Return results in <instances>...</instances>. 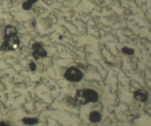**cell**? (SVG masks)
Listing matches in <instances>:
<instances>
[{"mask_svg":"<svg viewBox=\"0 0 151 126\" xmlns=\"http://www.w3.org/2000/svg\"><path fill=\"white\" fill-rule=\"evenodd\" d=\"M20 41L17 36V30L11 25L6 26L4 31V42L0 47L2 51H14L19 45Z\"/></svg>","mask_w":151,"mask_h":126,"instance_id":"1","label":"cell"},{"mask_svg":"<svg viewBox=\"0 0 151 126\" xmlns=\"http://www.w3.org/2000/svg\"><path fill=\"white\" fill-rule=\"evenodd\" d=\"M75 99L80 105L96 102L98 100V94L91 89H79L76 91Z\"/></svg>","mask_w":151,"mask_h":126,"instance_id":"2","label":"cell"},{"mask_svg":"<svg viewBox=\"0 0 151 126\" xmlns=\"http://www.w3.org/2000/svg\"><path fill=\"white\" fill-rule=\"evenodd\" d=\"M83 77L82 72L77 68L71 67L68 68L64 73L65 79L71 82H78Z\"/></svg>","mask_w":151,"mask_h":126,"instance_id":"3","label":"cell"},{"mask_svg":"<svg viewBox=\"0 0 151 126\" xmlns=\"http://www.w3.org/2000/svg\"><path fill=\"white\" fill-rule=\"evenodd\" d=\"M33 50L32 56L35 59H38L40 58L46 57L47 55V51L43 48L41 44L39 42H35L32 46Z\"/></svg>","mask_w":151,"mask_h":126,"instance_id":"4","label":"cell"},{"mask_svg":"<svg viewBox=\"0 0 151 126\" xmlns=\"http://www.w3.org/2000/svg\"><path fill=\"white\" fill-rule=\"evenodd\" d=\"M134 98L140 102H145L148 98V94L143 89L136 90L134 92Z\"/></svg>","mask_w":151,"mask_h":126,"instance_id":"5","label":"cell"},{"mask_svg":"<svg viewBox=\"0 0 151 126\" xmlns=\"http://www.w3.org/2000/svg\"><path fill=\"white\" fill-rule=\"evenodd\" d=\"M88 118L91 122L93 123H97L100 121L101 119V115L99 112L96 111H93L90 113Z\"/></svg>","mask_w":151,"mask_h":126,"instance_id":"6","label":"cell"},{"mask_svg":"<svg viewBox=\"0 0 151 126\" xmlns=\"http://www.w3.org/2000/svg\"><path fill=\"white\" fill-rule=\"evenodd\" d=\"M64 101L67 106H69V107H71L73 108L78 107L80 105V104L76 101V100L75 98H73L69 96H67V97H64Z\"/></svg>","mask_w":151,"mask_h":126,"instance_id":"7","label":"cell"},{"mask_svg":"<svg viewBox=\"0 0 151 126\" xmlns=\"http://www.w3.org/2000/svg\"><path fill=\"white\" fill-rule=\"evenodd\" d=\"M22 121L24 124L29 125H33L38 123V120L36 118L25 117L22 119Z\"/></svg>","mask_w":151,"mask_h":126,"instance_id":"8","label":"cell"},{"mask_svg":"<svg viewBox=\"0 0 151 126\" xmlns=\"http://www.w3.org/2000/svg\"><path fill=\"white\" fill-rule=\"evenodd\" d=\"M122 51L124 54H128V55L133 54V52H134V51H133V49L130 48H127V47H124L122 49Z\"/></svg>","mask_w":151,"mask_h":126,"instance_id":"9","label":"cell"},{"mask_svg":"<svg viewBox=\"0 0 151 126\" xmlns=\"http://www.w3.org/2000/svg\"><path fill=\"white\" fill-rule=\"evenodd\" d=\"M32 5L28 3L27 1L24 2L22 4V8L25 10H29L31 8Z\"/></svg>","mask_w":151,"mask_h":126,"instance_id":"10","label":"cell"},{"mask_svg":"<svg viewBox=\"0 0 151 126\" xmlns=\"http://www.w3.org/2000/svg\"><path fill=\"white\" fill-rule=\"evenodd\" d=\"M29 68H30L31 71H35V69H37V67H36L35 64L34 62H31L29 64Z\"/></svg>","mask_w":151,"mask_h":126,"instance_id":"11","label":"cell"},{"mask_svg":"<svg viewBox=\"0 0 151 126\" xmlns=\"http://www.w3.org/2000/svg\"><path fill=\"white\" fill-rule=\"evenodd\" d=\"M0 126H11L9 124H7L4 121H1L0 122Z\"/></svg>","mask_w":151,"mask_h":126,"instance_id":"12","label":"cell"},{"mask_svg":"<svg viewBox=\"0 0 151 126\" xmlns=\"http://www.w3.org/2000/svg\"><path fill=\"white\" fill-rule=\"evenodd\" d=\"M37 1H38V0H27V2H28V3H29L30 4L32 5L33 3L36 2Z\"/></svg>","mask_w":151,"mask_h":126,"instance_id":"13","label":"cell"}]
</instances>
